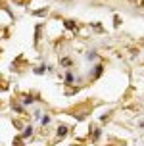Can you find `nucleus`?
I'll return each instance as SVG.
<instances>
[{
	"label": "nucleus",
	"instance_id": "obj_2",
	"mask_svg": "<svg viewBox=\"0 0 144 146\" xmlns=\"http://www.w3.org/2000/svg\"><path fill=\"white\" fill-rule=\"evenodd\" d=\"M62 66H64V67L73 66V60H71V58H62Z\"/></svg>",
	"mask_w": 144,
	"mask_h": 146
},
{
	"label": "nucleus",
	"instance_id": "obj_4",
	"mask_svg": "<svg viewBox=\"0 0 144 146\" xmlns=\"http://www.w3.org/2000/svg\"><path fill=\"white\" fill-rule=\"evenodd\" d=\"M31 133H33V127H27V129L23 131V137H31Z\"/></svg>",
	"mask_w": 144,
	"mask_h": 146
},
{
	"label": "nucleus",
	"instance_id": "obj_3",
	"mask_svg": "<svg viewBox=\"0 0 144 146\" xmlns=\"http://www.w3.org/2000/svg\"><path fill=\"white\" fill-rule=\"evenodd\" d=\"M65 81H67V83H73V81H75V75H73V73H65Z\"/></svg>",
	"mask_w": 144,
	"mask_h": 146
},
{
	"label": "nucleus",
	"instance_id": "obj_6",
	"mask_svg": "<svg viewBox=\"0 0 144 146\" xmlns=\"http://www.w3.org/2000/svg\"><path fill=\"white\" fill-rule=\"evenodd\" d=\"M40 123H42V125H48V123H50V117H48V115H44V117H42V121H40Z\"/></svg>",
	"mask_w": 144,
	"mask_h": 146
},
{
	"label": "nucleus",
	"instance_id": "obj_1",
	"mask_svg": "<svg viewBox=\"0 0 144 146\" xmlns=\"http://www.w3.org/2000/svg\"><path fill=\"white\" fill-rule=\"evenodd\" d=\"M65 135H67V127H65V125H60V127H58V137L64 139Z\"/></svg>",
	"mask_w": 144,
	"mask_h": 146
},
{
	"label": "nucleus",
	"instance_id": "obj_5",
	"mask_svg": "<svg viewBox=\"0 0 144 146\" xmlns=\"http://www.w3.org/2000/svg\"><path fill=\"white\" fill-rule=\"evenodd\" d=\"M100 73H102V66H96L94 67V77H98Z\"/></svg>",
	"mask_w": 144,
	"mask_h": 146
}]
</instances>
